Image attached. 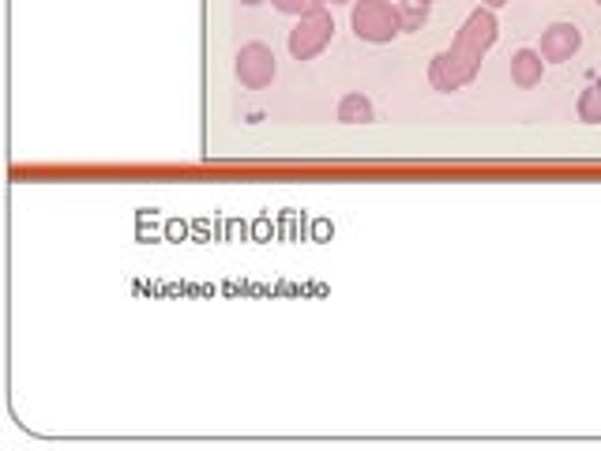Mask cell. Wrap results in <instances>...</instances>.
Returning a JSON list of instances; mask_svg holds the SVG:
<instances>
[{
    "mask_svg": "<svg viewBox=\"0 0 601 451\" xmlns=\"http://www.w3.org/2000/svg\"><path fill=\"white\" fill-rule=\"evenodd\" d=\"M350 27L361 42H372V46H384L395 34H402L399 27V8H391L387 0H357L354 16H350Z\"/></svg>",
    "mask_w": 601,
    "mask_h": 451,
    "instance_id": "cell-1",
    "label": "cell"
},
{
    "mask_svg": "<svg viewBox=\"0 0 601 451\" xmlns=\"http://www.w3.org/2000/svg\"><path fill=\"white\" fill-rule=\"evenodd\" d=\"M496 16H493V8H478V12H470V19H466V27L459 31V38H455V46L447 49L451 57H459L463 64H470L474 72H478V64L481 57L493 49L496 42Z\"/></svg>",
    "mask_w": 601,
    "mask_h": 451,
    "instance_id": "cell-2",
    "label": "cell"
},
{
    "mask_svg": "<svg viewBox=\"0 0 601 451\" xmlns=\"http://www.w3.org/2000/svg\"><path fill=\"white\" fill-rule=\"evenodd\" d=\"M331 34H335V19L327 16L324 8L312 16H301V23L290 31V53L297 61H312L331 46Z\"/></svg>",
    "mask_w": 601,
    "mask_h": 451,
    "instance_id": "cell-3",
    "label": "cell"
},
{
    "mask_svg": "<svg viewBox=\"0 0 601 451\" xmlns=\"http://www.w3.org/2000/svg\"><path fill=\"white\" fill-rule=\"evenodd\" d=\"M275 72H278V64H275L271 46H263V42L241 46V53H237V79L245 83L248 91H263V87L275 79Z\"/></svg>",
    "mask_w": 601,
    "mask_h": 451,
    "instance_id": "cell-4",
    "label": "cell"
},
{
    "mask_svg": "<svg viewBox=\"0 0 601 451\" xmlns=\"http://www.w3.org/2000/svg\"><path fill=\"white\" fill-rule=\"evenodd\" d=\"M579 46H583V34H579V27H575V23H553L549 31L541 34L538 53L545 57V61L564 64V61H571V57L579 53Z\"/></svg>",
    "mask_w": 601,
    "mask_h": 451,
    "instance_id": "cell-5",
    "label": "cell"
},
{
    "mask_svg": "<svg viewBox=\"0 0 601 451\" xmlns=\"http://www.w3.org/2000/svg\"><path fill=\"white\" fill-rule=\"evenodd\" d=\"M474 76H478V72H474L470 64L459 61V57H451V53H440V57L432 61V72H429L436 91H459V87H466Z\"/></svg>",
    "mask_w": 601,
    "mask_h": 451,
    "instance_id": "cell-6",
    "label": "cell"
},
{
    "mask_svg": "<svg viewBox=\"0 0 601 451\" xmlns=\"http://www.w3.org/2000/svg\"><path fill=\"white\" fill-rule=\"evenodd\" d=\"M541 72H545V57H541L538 49H519V53L511 57V79H515L519 87H538Z\"/></svg>",
    "mask_w": 601,
    "mask_h": 451,
    "instance_id": "cell-7",
    "label": "cell"
},
{
    "mask_svg": "<svg viewBox=\"0 0 601 451\" xmlns=\"http://www.w3.org/2000/svg\"><path fill=\"white\" fill-rule=\"evenodd\" d=\"M372 117H376V113H372V102L369 98H365V94H346V98H342L339 102V121L342 125H369Z\"/></svg>",
    "mask_w": 601,
    "mask_h": 451,
    "instance_id": "cell-8",
    "label": "cell"
},
{
    "mask_svg": "<svg viewBox=\"0 0 601 451\" xmlns=\"http://www.w3.org/2000/svg\"><path fill=\"white\" fill-rule=\"evenodd\" d=\"M399 27L402 31H421V23L429 19V0H399Z\"/></svg>",
    "mask_w": 601,
    "mask_h": 451,
    "instance_id": "cell-9",
    "label": "cell"
},
{
    "mask_svg": "<svg viewBox=\"0 0 601 451\" xmlns=\"http://www.w3.org/2000/svg\"><path fill=\"white\" fill-rule=\"evenodd\" d=\"M579 117H583L586 125H601V83H590L579 94Z\"/></svg>",
    "mask_w": 601,
    "mask_h": 451,
    "instance_id": "cell-10",
    "label": "cell"
},
{
    "mask_svg": "<svg viewBox=\"0 0 601 451\" xmlns=\"http://www.w3.org/2000/svg\"><path fill=\"white\" fill-rule=\"evenodd\" d=\"M278 12H286V16H312V12H320L327 0H271Z\"/></svg>",
    "mask_w": 601,
    "mask_h": 451,
    "instance_id": "cell-11",
    "label": "cell"
},
{
    "mask_svg": "<svg viewBox=\"0 0 601 451\" xmlns=\"http://www.w3.org/2000/svg\"><path fill=\"white\" fill-rule=\"evenodd\" d=\"M504 4H508V0H481V8H493V12L496 8H504Z\"/></svg>",
    "mask_w": 601,
    "mask_h": 451,
    "instance_id": "cell-12",
    "label": "cell"
},
{
    "mask_svg": "<svg viewBox=\"0 0 601 451\" xmlns=\"http://www.w3.org/2000/svg\"><path fill=\"white\" fill-rule=\"evenodd\" d=\"M241 4H245V8H256V4H263V0H241Z\"/></svg>",
    "mask_w": 601,
    "mask_h": 451,
    "instance_id": "cell-13",
    "label": "cell"
},
{
    "mask_svg": "<svg viewBox=\"0 0 601 451\" xmlns=\"http://www.w3.org/2000/svg\"><path fill=\"white\" fill-rule=\"evenodd\" d=\"M331 4H350V0H331Z\"/></svg>",
    "mask_w": 601,
    "mask_h": 451,
    "instance_id": "cell-14",
    "label": "cell"
},
{
    "mask_svg": "<svg viewBox=\"0 0 601 451\" xmlns=\"http://www.w3.org/2000/svg\"><path fill=\"white\" fill-rule=\"evenodd\" d=\"M594 4H598V8H601V0H594Z\"/></svg>",
    "mask_w": 601,
    "mask_h": 451,
    "instance_id": "cell-15",
    "label": "cell"
}]
</instances>
